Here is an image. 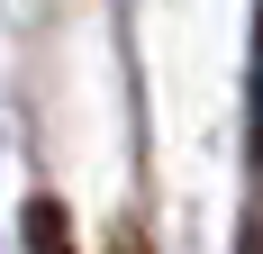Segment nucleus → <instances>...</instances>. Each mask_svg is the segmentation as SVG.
<instances>
[{
    "label": "nucleus",
    "mask_w": 263,
    "mask_h": 254,
    "mask_svg": "<svg viewBox=\"0 0 263 254\" xmlns=\"http://www.w3.org/2000/svg\"><path fill=\"white\" fill-rule=\"evenodd\" d=\"M118 254H136V236H118Z\"/></svg>",
    "instance_id": "2"
},
{
    "label": "nucleus",
    "mask_w": 263,
    "mask_h": 254,
    "mask_svg": "<svg viewBox=\"0 0 263 254\" xmlns=\"http://www.w3.org/2000/svg\"><path fill=\"white\" fill-rule=\"evenodd\" d=\"M27 254H73V227H64V209H54V200L27 209Z\"/></svg>",
    "instance_id": "1"
}]
</instances>
